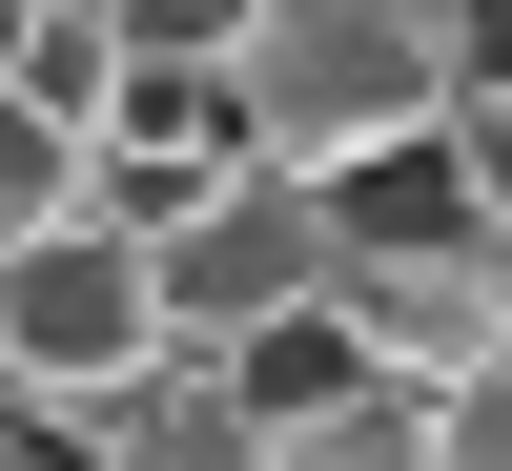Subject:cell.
Listing matches in <instances>:
<instances>
[{
    "label": "cell",
    "mask_w": 512,
    "mask_h": 471,
    "mask_svg": "<svg viewBox=\"0 0 512 471\" xmlns=\"http://www.w3.org/2000/svg\"><path fill=\"white\" fill-rule=\"evenodd\" d=\"M226 103H246V164L328 205V185H369V164L451 144V21L431 0H267L246 62H226Z\"/></svg>",
    "instance_id": "6da1fadb"
},
{
    "label": "cell",
    "mask_w": 512,
    "mask_h": 471,
    "mask_svg": "<svg viewBox=\"0 0 512 471\" xmlns=\"http://www.w3.org/2000/svg\"><path fill=\"white\" fill-rule=\"evenodd\" d=\"M164 369V287H144V226H41L21 267H0V390L21 410H62V431H103L123 390Z\"/></svg>",
    "instance_id": "7a4b0ae2"
},
{
    "label": "cell",
    "mask_w": 512,
    "mask_h": 471,
    "mask_svg": "<svg viewBox=\"0 0 512 471\" xmlns=\"http://www.w3.org/2000/svg\"><path fill=\"white\" fill-rule=\"evenodd\" d=\"M328 267H349V246H328V205L246 164L226 205H185V226L144 246V287H164V369H246L267 328H308V308H328Z\"/></svg>",
    "instance_id": "3957f363"
},
{
    "label": "cell",
    "mask_w": 512,
    "mask_h": 471,
    "mask_svg": "<svg viewBox=\"0 0 512 471\" xmlns=\"http://www.w3.org/2000/svg\"><path fill=\"white\" fill-rule=\"evenodd\" d=\"M328 328H349L369 390L472 410V390H512V246H472V226H431V246H349V267H328Z\"/></svg>",
    "instance_id": "277c9868"
},
{
    "label": "cell",
    "mask_w": 512,
    "mask_h": 471,
    "mask_svg": "<svg viewBox=\"0 0 512 471\" xmlns=\"http://www.w3.org/2000/svg\"><path fill=\"white\" fill-rule=\"evenodd\" d=\"M226 185H246V103H226L205 62H123V103L82 123V205L164 246L185 205H226Z\"/></svg>",
    "instance_id": "5b68a950"
},
{
    "label": "cell",
    "mask_w": 512,
    "mask_h": 471,
    "mask_svg": "<svg viewBox=\"0 0 512 471\" xmlns=\"http://www.w3.org/2000/svg\"><path fill=\"white\" fill-rule=\"evenodd\" d=\"M82 471H267V410L226 369H144V390L82 431Z\"/></svg>",
    "instance_id": "8992f818"
},
{
    "label": "cell",
    "mask_w": 512,
    "mask_h": 471,
    "mask_svg": "<svg viewBox=\"0 0 512 471\" xmlns=\"http://www.w3.org/2000/svg\"><path fill=\"white\" fill-rule=\"evenodd\" d=\"M431 431H451V410H410V390H369V369H349L328 410H287V431H267V471H431Z\"/></svg>",
    "instance_id": "52a82bcc"
},
{
    "label": "cell",
    "mask_w": 512,
    "mask_h": 471,
    "mask_svg": "<svg viewBox=\"0 0 512 471\" xmlns=\"http://www.w3.org/2000/svg\"><path fill=\"white\" fill-rule=\"evenodd\" d=\"M41 226H82V144H62L41 103H0V267H21Z\"/></svg>",
    "instance_id": "ba28073f"
},
{
    "label": "cell",
    "mask_w": 512,
    "mask_h": 471,
    "mask_svg": "<svg viewBox=\"0 0 512 471\" xmlns=\"http://www.w3.org/2000/svg\"><path fill=\"white\" fill-rule=\"evenodd\" d=\"M451 205H472V246H512V103H451Z\"/></svg>",
    "instance_id": "9c48e42d"
},
{
    "label": "cell",
    "mask_w": 512,
    "mask_h": 471,
    "mask_svg": "<svg viewBox=\"0 0 512 471\" xmlns=\"http://www.w3.org/2000/svg\"><path fill=\"white\" fill-rule=\"evenodd\" d=\"M431 471H512V390H472V410H451V431H431Z\"/></svg>",
    "instance_id": "30bf717a"
},
{
    "label": "cell",
    "mask_w": 512,
    "mask_h": 471,
    "mask_svg": "<svg viewBox=\"0 0 512 471\" xmlns=\"http://www.w3.org/2000/svg\"><path fill=\"white\" fill-rule=\"evenodd\" d=\"M0 471H82V431H62V410H21V390H0Z\"/></svg>",
    "instance_id": "8fae6325"
},
{
    "label": "cell",
    "mask_w": 512,
    "mask_h": 471,
    "mask_svg": "<svg viewBox=\"0 0 512 471\" xmlns=\"http://www.w3.org/2000/svg\"><path fill=\"white\" fill-rule=\"evenodd\" d=\"M41 21H123V0H41Z\"/></svg>",
    "instance_id": "7c38bea8"
}]
</instances>
